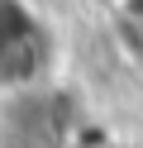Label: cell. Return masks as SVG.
I'll use <instances>...</instances> for the list:
<instances>
[{"label":"cell","instance_id":"6da1fadb","mask_svg":"<svg viewBox=\"0 0 143 148\" xmlns=\"http://www.w3.org/2000/svg\"><path fill=\"white\" fill-rule=\"evenodd\" d=\"M38 67V34L14 5L0 0V81H24Z\"/></svg>","mask_w":143,"mask_h":148},{"label":"cell","instance_id":"7a4b0ae2","mask_svg":"<svg viewBox=\"0 0 143 148\" xmlns=\"http://www.w3.org/2000/svg\"><path fill=\"white\" fill-rule=\"evenodd\" d=\"M119 38H124V48H129L133 58H143V19H133V14H119Z\"/></svg>","mask_w":143,"mask_h":148}]
</instances>
